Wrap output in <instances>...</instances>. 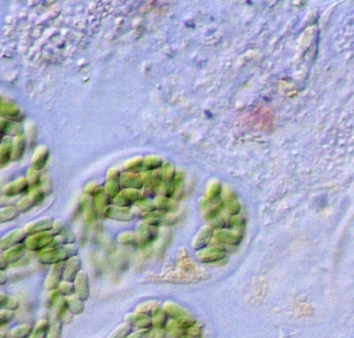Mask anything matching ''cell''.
<instances>
[{
	"label": "cell",
	"mask_w": 354,
	"mask_h": 338,
	"mask_svg": "<svg viewBox=\"0 0 354 338\" xmlns=\"http://www.w3.org/2000/svg\"><path fill=\"white\" fill-rule=\"evenodd\" d=\"M161 308L162 307H161L160 303H158L157 301H149V302H145V303L140 304L136 309V313L143 314V315H146L150 318H153Z\"/></svg>",
	"instance_id": "cell-14"
},
{
	"label": "cell",
	"mask_w": 354,
	"mask_h": 338,
	"mask_svg": "<svg viewBox=\"0 0 354 338\" xmlns=\"http://www.w3.org/2000/svg\"><path fill=\"white\" fill-rule=\"evenodd\" d=\"M163 309L165 310V313L167 314V316L169 317V319L171 320H183L186 318H190L193 317L188 310H186L184 307L177 305L175 303L172 302H167L164 304Z\"/></svg>",
	"instance_id": "cell-9"
},
{
	"label": "cell",
	"mask_w": 354,
	"mask_h": 338,
	"mask_svg": "<svg viewBox=\"0 0 354 338\" xmlns=\"http://www.w3.org/2000/svg\"><path fill=\"white\" fill-rule=\"evenodd\" d=\"M211 236H213V231L209 229H204L200 233V235L196 238L194 243V248L196 250L204 249L208 245L211 239Z\"/></svg>",
	"instance_id": "cell-19"
},
{
	"label": "cell",
	"mask_w": 354,
	"mask_h": 338,
	"mask_svg": "<svg viewBox=\"0 0 354 338\" xmlns=\"http://www.w3.org/2000/svg\"><path fill=\"white\" fill-rule=\"evenodd\" d=\"M0 240H2V239H0Z\"/></svg>",
	"instance_id": "cell-42"
},
{
	"label": "cell",
	"mask_w": 354,
	"mask_h": 338,
	"mask_svg": "<svg viewBox=\"0 0 354 338\" xmlns=\"http://www.w3.org/2000/svg\"><path fill=\"white\" fill-rule=\"evenodd\" d=\"M61 298L58 290H55V291H52V292H50L49 296H48V299H47V307L48 308H52L54 306H56L58 300Z\"/></svg>",
	"instance_id": "cell-30"
},
{
	"label": "cell",
	"mask_w": 354,
	"mask_h": 338,
	"mask_svg": "<svg viewBox=\"0 0 354 338\" xmlns=\"http://www.w3.org/2000/svg\"><path fill=\"white\" fill-rule=\"evenodd\" d=\"M26 250H27L26 246H25L24 243H22V244L16 245L14 247H11L10 249H8L6 251H3V254L10 265H14V264L20 262L21 259L25 256Z\"/></svg>",
	"instance_id": "cell-10"
},
{
	"label": "cell",
	"mask_w": 354,
	"mask_h": 338,
	"mask_svg": "<svg viewBox=\"0 0 354 338\" xmlns=\"http://www.w3.org/2000/svg\"><path fill=\"white\" fill-rule=\"evenodd\" d=\"M76 255H78V248L73 244L62 245L58 247H48L38 253L40 263L49 266L65 262L68 258Z\"/></svg>",
	"instance_id": "cell-1"
},
{
	"label": "cell",
	"mask_w": 354,
	"mask_h": 338,
	"mask_svg": "<svg viewBox=\"0 0 354 338\" xmlns=\"http://www.w3.org/2000/svg\"><path fill=\"white\" fill-rule=\"evenodd\" d=\"M126 176L123 177L122 181H123V185H125L126 183L129 182V186H133V187H140L142 184H141V181L139 178H137L136 176H131V174H125ZM126 185V186H128Z\"/></svg>",
	"instance_id": "cell-29"
},
{
	"label": "cell",
	"mask_w": 354,
	"mask_h": 338,
	"mask_svg": "<svg viewBox=\"0 0 354 338\" xmlns=\"http://www.w3.org/2000/svg\"><path fill=\"white\" fill-rule=\"evenodd\" d=\"M123 245L125 246H133V247H136L138 246V243H139V240L135 237V236H131V238H121V241H120Z\"/></svg>",
	"instance_id": "cell-35"
},
{
	"label": "cell",
	"mask_w": 354,
	"mask_h": 338,
	"mask_svg": "<svg viewBox=\"0 0 354 338\" xmlns=\"http://www.w3.org/2000/svg\"><path fill=\"white\" fill-rule=\"evenodd\" d=\"M15 318V311L2 309L0 310V328L10 324Z\"/></svg>",
	"instance_id": "cell-27"
},
{
	"label": "cell",
	"mask_w": 354,
	"mask_h": 338,
	"mask_svg": "<svg viewBox=\"0 0 354 338\" xmlns=\"http://www.w3.org/2000/svg\"><path fill=\"white\" fill-rule=\"evenodd\" d=\"M227 255V251L222 247H211L208 249H202L198 253L197 257L201 263L208 264L216 263L225 258Z\"/></svg>",
	"instance_id": "cell-5"
},
{
	"label": "cell",
	"mask_w": 354,
	"mask_h": 338,
	"mask_svg": "<svg viewBox=\"0 0 354 338\" xmlns=\"http://www.w3.org/2000/svg\"><path fill=\"white\" fill-rule=\"evenodd\" d=\"M132 331H133V328L130 325L124 324V325L119 326L111 334V336L109 338H128L132 334Z\"/></svg>",
	"instance_id": "cell-25"
},
{
	"label": "cell",
	"mask_w": 354,
	"mask_h": 338,
	"mask_svg": "<svg viewBox=\"0 0 354 338\" xmlns=\"http://www.w3.org/2000/svg\"><path fill=\"white\" fill-rule=\"evenodd\" d=\"M154 330H155V337L154 338H167L166 329H154Z\"/></svg>",
	"instance_id": "cell-37"
},
{
	"label": "cell",
	"mask_w": 354,
	"mask_h": 338,
	"mask_svg": "<svg viewBox=\"0 0 354 338\" xmlns=\"http://www.w3.org/2000/svg\"><path fill=\"white\" fill-rule=\"evenodd\" d=\"M82 262L78 255L73 256L64 262L63 280L68 282H74L77 275L81 272Z\"/></svg>",
	"instance_id": "cell-6"
},
{
	"label": "cell",
	"mask_w": 354,
	"mask_h": 338,
	"mask_svg": "<svg viewBox=\"0 0 354 338\" xmlns=\"http://www.w3.org/2000/svg\"><path fill=\"white\" fill-rule=\"evenodd\" d=\"M27 234L25 231L16 230L11 232L9 235L5 236L2 240H0V250L6 251L10 249L11 247H14L16 245L22 244L25 242L27 238Z\"/></svg>",
	"instance_id": "cell-4"
},
{
	"label": "cell",
	"mask_w": 354,
	"mask_h": 338,
	"mask_svg": "<svg viewBox=\"0 0 354 338\" xmlns=\"http://www.w3.org/2000/svg\"><path fill=\"white\" fill-rule=\"evenodd\" d=\"M53 228V222L51 219H42V220H38L36 222H32L30 224L27 226L26 230V234L28 236L30 235H34V234H39V233H44V232H49Z\"/></svg>",
	"instance_id": "cell-11"
},
{
	"label": "cell",
	"mask_w": 354,
	"mask_h": 338,
	"mask_svg": "<svg viewBox=\"0 0 354 338\" xmlns=\"http://www.w3.org/2000/svg\"><path fill=\"white\" fill-rule=\"evenodd\" d=\"M50 328H51V324H50L49 321L47 320L40 321L33 328L30 338H47Z\"/></svg>",
	"instance_id": "cell-20"
},
{
	"label": "cell",
	"mask_w": 354,
	"mask_h": 338,
	"mask_svg": "<svg viewBox=\"0 0 354 338\" xmlns=\"http://www.w3.org/2000/svg\"><path fill=\"white\" fill-rule=\"evenodd\" d=\"M125 322H126V324L130 325L132 328L135 327V328H137L139 330L154 329L153 319H151L148 316H146V315H143V314L135 313V314L126 316Z\"/></svg>",
	"instance_id": "cell-8"
},
{
	"label": "cell",
	"mask_w": 354,
	"mask_h": 338,
	"mask_svg": "<svg viewBox=\"0 0 354 338\" xmlns=\"http://www.w3.org/2000/svg\"><path fill=\"white\" fill-rule=\"evenodd\" d=\"M188 335H190L193 338H200L203 335V326L196 323L188 330Z\"/></svg>",
	"instance_id": "cell-32"
},
{
	"label": "cell",
	"mask_w": 354,
	"mask_h": 338,
	"mask_svg": "<svg viewBox=\"0 0 354 338\" xmlns=\"http://www.w3.org/2000/svg\"><path fill=\"white\" fill-rule=\"evenodd\" d=\"M8 280H9V277L6 271L0 270V285H6L8 283Z\"/></svg>",
	"instance_id": "cell-38"
},
{
	"label": "cell",
	"mask_w": 354,
	"mask_h": 338,
	"mask_svg": "<svg viewBox=\"0 0 354 338\" xmlns=\"http://www.w3.org/2000/svg\"><path fill=\"white\" fill-rule=\"evenodd\" d=\"M28 187H29L28 181L26 179L21 178V179H18L17 181H15V182H13L12 184H10L5 190V193H6V195H8L10 197H13V196H17L19 194L27 192Z\"/></svg>",
	"instance_id": "cell-12"
},
{
	"label": "cell",
	"mask_w": 354,
	"mask_h": 338,
	"mask_svg": "<svg viewBox=\"0 0 354 338\" xmlns=\"http://www.w3.org/2000/svg\"><path fill=\"white\" fill-rule=\"evenodd\" d=\"M166 331L173 337V338H184L186 335H188V330L182 326L181 323L177 321L171 320L168 322Z\"/></svg>",
	"instance_id": "cell-15"
},
{
	"label": "cell",
	"mask_w": 354,
	"mask_h": 338,
	"mask_svg": "<svg viewBox=\"0 0 354 338\" xmlns=\"http://www.w3.org/2000/svg\"><path fill=\"white\" fill-rule=\"evenodd\" d=\"M9 267H10V264L7 262V259L5 258L4 254L0 253V270L6 271L9 269Z\"/></svg>",
	"instance_id": "cell-36"
},
{
	"label": "cell",
	"mask_w": 354,
	"mask_h": 338,
	"mask_svg": "<svg viewBox=\"0 0 354 338\" xmlns=\"http://www.w3.org/2000/svg\"><path fill=\"white\" fill-rule=\"evenodd\" d=\"M63 271H64V262L57 263L51 266L49 275L47 276L45 287L49 292H52L58 289L60 283L63 281Z\"/></svg>",
	"instance_id": "cell-3"
},
{
	"label": "cell",
	"mask_w": 354,
	"mask_h": 338,
	"mask_svg": "<svg viewBox=\"0 0 354 338\" xmlns=\"http://www.w3.org/2000/svg\"><path fill=\"white\" fill-rule=\"evenodd\" d=\"M68 315H70V313H69V309H68L67 298L61 297L56 304V311H55L56 321L61 322L63 324Z\"/></svg>",
	"instance_id": "cell-17"
},
{
	"label": "cell",
	"mask_w": 354,
	"mask_h": 338,
	"mask_svg": "<svg viewBox=\"0 0 354 338\" xmlns=\"http://www.w3.org/2000/svg\"><path fill=\"white\" fill-rule=\"evenodd\" d=\"M74 284H75V290H76L75 295L85 302L89 298V295H90L88 275L85 272L81 271L77 275V277H76Z\"/></svg>",
	"instance_id": "cell-7"
},
{
	"label": "cell",
	"mask_w": 354,
	"mask_h": 338,
	"mask_svg": "<svg viewBox=\"0 0 354 338\" xmlns=\"http://www.w3.org/2000/svg\"><path fill=\"white\" fill-rule=\"evenodd\" d=\"M151 319H153L154 329H166L167 324L169 322V317L167 316L163 308H161Z\"/></svg>",
	"instance_id": "cell-22"
},
{
	"label": "cell",
	"mask_w": 354,
	"mask_h": 338,
	"mask_svg": "<svg viewBox=\"0 0 354 338\" xmlns=\"http://www.w3.org/2000/svg\"><path fill=\"white\" fill-rule=\"evenodd\" d=\"M20 307V301L15 298L11 297L5 293H0V309H6L11 311H16Z\"/></svg>",
	"instance_id": "cell-16"
},
{
	"label": "cell",
	"mask_w": 354,
	"mask_h": 338,
	"mask_svg": "<svg viewBox=\"0 0 354 338\" xmlns=\"http://www.w3.org/2000/svg\"><path fill=\"white\" fill-rule=\"evenodd\" d=\"M58 292L60 294L61 297L64 298H68L72 297L76 294V290H75V284L74 282H68V281H62L60 283V285L58 287Z\"/></svg>",
	"instance_id": "cell-23"
},
{
	"label": "cell",
	"mask_w": 354,
	"mask_h": 338,
	"mask_svg": "<svg viewBox=\"0 0 354 338\" xmlns=\"http://www.w3.org/2000/svg\"><path fill=\"white\" fill-rule=\"evenodd\" d=\"M47 159H48V153L46 151H40L38 152L34 158H33V162H32V167L34 170H41L45 167L46 163H47Z\"/></svg>",
	"instance_id": "cell-26"
},
{
	"label": "cell",
	"mask_w": 354,
	"mask_h": 338,
	"mask_svg": "<svg viewBox=\"0 0 354 338\" xmlns=\"http://www.w3.org/2000/svg\"><path fill=\"white\" fill-rule=\"evenodd\" d=\"M55 238V234L51 232H44L30 235L25 240L24 244L26 246V249L29 251L40 252L48 247L51 246L53 240Z\"/></svg>",
	"instance_id": "cell-2"
},
{
	"label": "cell",
	"mask_w": 354,
	"mask_h": 338,
	"mask_svg": "<svg viewBox=\"0 0 354 338\" xmlns=\"http://www.w3.org/2000/svg\"><path fill=\"white\" fill-rule=\"evenodd\" d=\"M216 239L222 243L228 245H237L240 243L242 237L238 234L231 232H218L216 234Z\"/></svg>",
	"instance_id": "cell-13"
},
{
	"label": "cell",
	"mask_w": 354,
	"mask_h": 338,
	"mask_svg": "<svg viewBox=\"0 0 354 338\" xmlns=\"http://www.w3.org/2000/svg\"><path fill=\"white\" fill-rule=\"evenodd\" d=\"M47 338H62V323L56 321L50 328Z\"/></svg>",
	"instance_id": "cell-28"
},
{
	"label": "cell",
	"mask_w": 354,
	"mask_h": 338,
	"mask_svg": "<svg viewBox=\"0 0 354 338\" xmlns=\"http://www.w3.org/2000/svg\"><path fill=\"white\" fill-rule=\"evenodd\" d=\"M32 206H33V203H32V201L30 199H23L18 204V209L21 212H26V211H28L30 209Z\"/></svg>",
	"instance_id": "cell-33"
},
{
	"label": "cell",
	"mask_w": 354,
	"mask_h": 338,
	"mask_svg": "<svg viewBox=\"0 0 354 338\" xmlns=\"http://www.w3.org/2000/svg\"><path fill=\"white\" fill-rule=\"evenodd\" d=\"M200 338H202V337H200Z\"/></svg>",
	"instance_id": "cell-41"
},
{
	"label": "cell",
	"mask_w": 354,
	"mask_h": 338,
	"mask_svg": "<svg viewBox=\"0 0 354 338\" xmlns=\"http://www.w3.org/2000/svg\"><path fill=\"white\" fill-rule=\"evenodd\" d=\"M0 338H8V336H7L5 333H2V332H0Z\"/></svg>",
	"instance_id": "cell-39"
},
{
	"label": "cell",
	"mask_w": 354,
	"mask_h": 338,
	"mask_svg": "<svg viewBox=\"0 0 354 338\" xmlns=\"http://www.w3.org/2000/svg\"><path fill=\"white\" fill-rule=\"evenodd\" d=\"M67 303H68V309L69 313L73 316H78L81 315L84 309H85V304L84 301L81 300L80 298H78L76 295L68 297L67 298Z\"/></svg>",
	"instance_id": "cell-18"
},
{
	"label": "cell",
	"mask_w": 354,
	"mask_h": 338,
	"mask_svg": "<svg viewBox=\"0 0 354 338\" xmlns=\"http://www.w3.org/2000/svg\"><path fill=\"white\" fill-rule=\"evenodd\" d=\"M33 328L30 325H21L11 331V338H30Z\"/></svg>",
	"instance_id": "cell-21"
},
{
	"label": "cell",
	"mask_w": 354,
	"mask_h": 338,
	"mask_svg": "<svg viewBox=\"0 0 354 338\" xmlns=\"http://www.w3.org/2000/svg\"><path fill=\"white\" fill-rule=\"evenodd\" d=\"M18 216V210L14 207H8L0 210V223L8 222L15 219Z\"/></svg>",
	"instance_id": "cell-24"
},
{
	"label": "cell",
	"mask_w": 354,
	"mask_h": 338,
	"mask_svg": "<svg viewBox=\"0 0 354 338\" xmlns=\"http://www.w3.org/2000/svg\"><path fill=\"white\" fill-rule=\"evenodd\" d=\"M184 338H193V337H191V336H190V335H186V336H185V337H184Z\"/></svg>",
	"instance_id": "cell-40"
},
{
	"label": "cell",
	"mask_w": 354,
	"mask_h": 338,
	"mask_svg": "<svg viewBox=\"0 0 354 338\" xmlns=\"http://www.w3.org/2000/svg\"><path fill=\"white\" fill-rule=\"evenodd\" d=\"M38 170H33L29 173V177H28V184L32 187H36L39 183H40V181H41V178H40V175L39 173L37 172Z\"/></svg>",
	"instance_id": "cell-34"
},
{
	"label": "cell",
	"mask_w": 354,
	"mask_h": 338,
	"mask_svg": "<svg viewBox=\"0 0 354 338\" xmlns=\"http://www.w3.org/2000/svg\"><path fill=\"white\" fill-rule=\"evenodd\" d=\"M155 337V330L148 329V330H139L136 333H132L128 338H154Z\"/></svg>",
	"instance_id": "cell-31"
}]
</instances>
